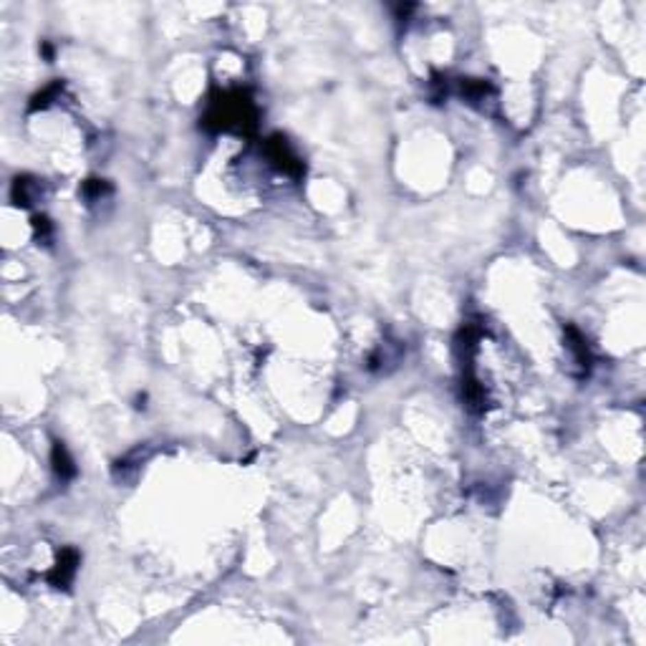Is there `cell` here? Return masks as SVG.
Here are the masks:
<instances>
[{
	"mask_svg": "<svg viewBox=\"0 0 646 646\" xmlns=\"http://www.w3.org/2000/svg\"><path fill=\"white\" fill-rule=\"evenodd\" d=\"M33 192H36V182H33L31 177L13 179V189H10V195H13V203H16L18 207H28L31 200H33Z\"/></svg>",
	"mask_w": 646,
	"mask_h": 646,
	"instance_id": "5b68a950",
	"label": "cell"
},
{
	"mask_svg": "<svg viewBox=\"0 0 646 646\" xmlns=\"http://www.w3.org/2000/svg\"><path fill=\"white\" fill-rule=\"evenodd\" d=\"M106 192H111V187L104 179H89L84 185V195L89 197V200H99V197L106 195Z\"/></svg>",
	"mask_w": 646,
	"mask_h": 646,
	"instance_id": "ba28073f",
	"label": "cell"
},
{
	"mask_svg": "<svg viewBox=\"0 0 646 646\" xmlns=\"http://www.w3.org/2000/svg\"><path fill=\"white\" fill-rule=\"evenodd\" d=\"M33 227H36V238H41V240H48V238H51V222H48V218L36 215V218H33Z\"/></svg>",
	"mask_w": 646,
	"mask_h": 646,
	"instance_id": "9c48e42d",
	"label": "cell"
},
{
	"mask_svg": "<svg viewBox=\"0 0 646 646\" xmlns=\"http://www.w3.org/2000/svg\"><path fill=\"white\" fill-rule=\"evenodd\" d=\"M58 91H61V84L56 81V84H51V86H48V89H43L41 94H36V96H33L31 109H33V111H36V109H46L48 104H51V99H54V96L58 94Z\"/></svg>",
	"mask_w": 646,
	"mask_h": 646,
	"instance_id": "52a82bcc",
	"label": "cell"
},
{
	"mask_svg": "<svg viewBox=\"0 0 646 646\" xmlns=\"http://www.w3.org/2000/svg\"><path fill=\"white\" fill-rule=\"evenodd\" d=\"M263 149H265V157H268L283 174H288V177H301V174H303V162L298 159L296 152L288 147V141L283 139V137H278V134H275V137H268Z\"/></svg>",
	"mask_w": 646,
	"mask_h": 646,
	"instance_id": "7a4b0ae2",
	"label": "cell"
},
{
	"mask_svg": "<svg viewBox=\"0 0 646 646\" xmlns=\"http://www.w3.org/2000/svg\"><path fill=\"white\" fill-rule=\"evenodd\" d=\"M487 94H492V86L487 81H472V78L462 81V96L470 99V102H480Z\"/></svg>",
	"mask_w": 646,
	"mask_h": 646,
	"instance_id": "8992f818",
	"label": "cell"
},
{
	"mask_svg": "<svg viewBox=\"0 0 646 646\" xmlns=\"http://www.w3.org/2000/svg\"><path fill=\"white\" fill-rule=\"evenodd\" d=\"M257 111L250 102L248 94L242 91H225L215 102H210V109L205 114L203 126L212 132H235V134H253L255 132Z\"/></svg>",
	"mask_w": 646,
	"mask_h": 646,
	"instance_id": "6da1fadb",
	"label": "cell"
},
{
	"mask_svg": "<svg viewBox=\"0 0 646 646\" xmlns=\"http://www.w3.org/2000/svg\"><path fill=\"white\" fill-rule=\"evenodd\" d=\"M51 462H54V472L61 480H71L76 475V468H73V459H71L69 450L63 447V442L54 444V452H51Z\"/></svg>",
	"mask_w": 646,
	"mask_h": 646,
	"instance_id": "277c9868",
	"label": "cell"
},
{
	"mask_svg": "<svg viewBox=\"0 0 646 646\" xmlns=\"http://www.w3.org/2000/svg\"><path fill=\"white\" fill-rule=\"evenodd\" d=\"M76 566H78V553L73 551V548H66V551H61V555H58V561H56L54 570L48 573V581H51V586H56V588H66V586L73 581V576H76Z\"/></svg>",
	"mask_w": 646,
	"mask_h": 646,
	"instance_id": "3957f363",
	"label": "cell"
}]
</instances>
